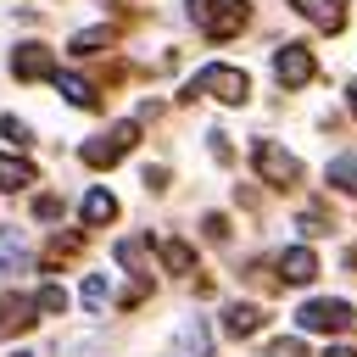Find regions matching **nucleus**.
Listing matches in <instances>:
<instances>
[{"label": "nucleus", "mask_w": 357, "mask_h": 357, "mask_svg": "<svg viewBox=\"0 0 357 357\" xmlns=\"http://www.w3.org/2000/svg\"><path fill=\"white\" fill-rule=\"evenodd\" d=\"M251 156H257V173H262L268 184H279V190L301 178V162H296L284 145H273V139H257V151H251Z\"/></svg>", "instance_id": "423d86ee"}, {"label": "nucleus", "mask_w": 357, "mask_h": 357, "mask_svg": "<svg viewBox=\"0 0 357 357\" xmlns=\"http://www.w3.org/2000/svg\"><path fill=\"white\" fill-rule=\"evenodd\" d=\"M195 95H212V100H223V106H245V100H251V78H245L240 67L212 61V67H201V73L190 78L184 100H195Z\"/></svg>", "instance_id": "f257e3e1"}, {"label": "nucleus", "mask_w": 357, "mask_h": 357, "mask_svg": "<svg viewBox=\"0 0 357 357\" xmlns=\"http://www.w3.org/2000/svg\"><path fill=\"white\" fill-rule=\"evenodd\" d=\"M257 329H262V307H251V301H229V307H223V335L245 340V335H257Z\"/></svg>", "instance_id": "f8f14e48"}, {"label": "nucleus", "mask_w": 357, "mask_h": 357, "mask_svg": "<svg viewBox=\"0 0 357 357\" xmlns=\"http://www.w3.org/2000/svg\"><path fill=\"white\" fill-rule=\"evenodd\" d=\"M134 139H139V123H112L106 134H95V139H84V162L89 167H112V162H123L128 151H134Z\"/></svg>", "instance_id": "7ed1b4c3"}, {"label": "nucleus", "mask_w": 357, "mask_h": 357, "mask_svg": "<svg viewBox=\"0 0 357 357\" xmlns=\"http://www.w3.org/2000/svg\"><path fill=\"white\" fill-rule=\"evenodd\" d=\"M268 357H307V346L296 335H279V340H268Z\"/></svg>", "instance_id": "4be33fe9"}, {"label": "nucleus", "mask_w": 357, "mask_h": 357, "mask_svg": "<svg viewBox=\"0 0 357 357\" xmlns=\"http://www.w3.org/2000/svg\"><path fill=\"white\" fill-rule=\"evenodd\" d=\"M190 17H195L201 33L229 39V33L245 28V0H190Z\"/></svg>", "instance_id": "f03ea898"}, {"label": "nucleus", "mask_w": 357, "mask_h": 357, "mask_svg": "<svg viewBox=\"0 0 357 357\" xmlns=\"http://www.w3.org/2000/svg\"><path fill=\"white\" fill-rule=\"evenodd\" d=\"M0 139H6L11 151H28V123H17V117H0Z\"/></svg>", "instance_id": "aec40b11"}, {"label": "nucleus", "mask_w": 357, "mask_h": 357, "mask_svg": "<svg viewBox=\"0 0 357 357\" xmlns=\"http://www.w3.org/2000/svg\"><path fill=\"white\" fill-rule=\"evenodd\" d=\"M312 73H318V61H312V50H307V45H279V50H273V78H279L284 89L312 84Z\"/></svg>", "instance_id": "39448f33"}, {"label": "nucleus", "mask_w": 357, "mask_h": 357, "mask_svg": "<svg viewBox=\"0 0 357 357\" xmlns=\"http://www.w3.org/2000/svg\"><path fill=\"white\" fill-rule=\"evenodd\" d=\"M56 89H61L73 106H84V112H89V106H100V89H95L89 78H78V73H56Z\"/></svg>", "instance_id": "ddd939ff"}, {"label": "nucleus", "mask_w": 357, "mask_h": 357, "mask_svg": "<svg viewBox=\"0 0 357 357\" xmlns=\"http://www.w3.org/2000/svg\"><path fill=\"white\" fill-rule=\"evenodd\" d=\"M324 357H357V351H351V346H329Z\"/></svg>", "instance_id": "393cba45"}, {"label": "nucleus", "mask_w": 357, "mask_h": 357, "mask_svg": "<svg viewBox=\"0 0 357 357\" xmlns=\"http://www.w3.org/2000/svg\"><path fill=\"white\" fill-rule=\"evenodd\" d=\"M162 262H167L173 273H190V268H195V251H190L184 240H167V245H162Z\"/></svg>", "instance_id": "a211bd4d"}, {"label": "nucleus", "mask_w": 357, "mask_h": 357, "mask_svg": "<svg viewBox=\"0 0 357 357\" xmlns=\"http://www.w3.org/2000/svg\"><path fill=\"white\" fill-rule=\"evenodd\" d=\"M33 178H39V173H33V162H17V156H0V190H11V195H17V190H28Z\"/></svg>", "instance_id": "2eb2a0df"}, {"label": "nucleus", "mask_w": 357, "mask_h": 357, "mask_svg": "<svg viewBox=\"0 0 357 357\" xmlns=\"http://www.w3.org/2000/svg\"><path fill=\"white\" fill-rule=\"evenodd\" d=\"M307 22H318L324 33H340L346 28V0H290Z\"/></svg>", "instance_id": "9d476101"}, {"label": "nucleus", "mask_w": 357, "mask_h": 357, "mask_svg": "<svg viewBox=\"0 0 357 357\" xmlns=\"http://www.w3.org/2000/svg\"><path fill=\"white\" fill-rule=\"evenodd\" d=\"M301 234H329V223H324L318 212H307V218H301Z\"/></svg>", "instance_id": "5701e85b"}, {"label": "nucleus", "mask_w": 357, "mask_h": 357, "mask_svg": "<svg viewBox=\"0 0 357 357\" xmlns=\"http://www.w3.org/2000/svg\"><path fill=\"white\" fill-rule=\"evenodd\" d=\"M17 273H28V245H22V229L0 223V284H6V279H17Z\"/></svg>", "instance_id": "1a4fd4ad"}, {"label": "nucleus", "mask_w": 357, "mask_h": 357, "mask_svg": "<svg viewBox=\"0 0 357 357\" xmlns=\"http://www.w3.org/2000/svg\"><path fill=\"white\" fill-rule=\"evenodd\" d=\"M84 307H89V312H100V307H106V279H100V273H89V279H84Z\"/></svg>", "instance_id": "412c9836"}, {"label": "nucleus", "mask_w": 357, "mask_h": 357, "mask_svg": "<svg viewBox=\"0 0 357 357\" xmlns=\"http://www.w3.org/2000/svg\"><path fill=\"white\" fill-rule=\"evenodd\" d=\"M39 324V307L33 296H0V335H22Z\"/></svg>", "instance_id": "6e6552de"}, {"label": "nucleus", "mask_w": 357, "mask_h": 357, "mask_svg": "<svg viewBox=\"0 0 357 357\" xmlns=\"http://www.w3.org/2000/svg\"><path fill=\"white\" fill-rule=\"evenodd\" d=\"M318 273V257L307 251V245H290V251H279V279L284 284H307Z\"/></svg>", "instance_id": "9b49d317"}, {"label": "nucleus", "mask_w": 357, "mask_h": 357, "mask_svg": "<svg viewBox=\"0 0 357 357\" xmlns=\"http://www.w3.org/2000/svg\"><path fill=\"white\" fill-rule=\"evenodd\" d=\"M33 212H39V218H56V212H61V201H56V195H39V206H33Z\"/></svg>", "instance_id": "b1692460"}, {"label": "nucleus", "mask_w": 357, "mask_h": 357, "mask_svg": "<svg viewBox=\"0 0 357 357\" xmlns=\"http://www.w3.org/2000/svg\"><path fill=\"white\" fill-rule=\"evenodd\" d=\"M324 178H329L335 190H351V195H357V156H335Z\"/></svg>", "instance_id": "f3484780"}, {"label": "nucleus", "mask_w": 357, "mask_h": 357, "mask_svg": "<svg viewBox=\"0 0 357 357\" xmlns=\"http://www.w3.org/2000/svg\"><path fill=\"white\" fill-rule=\"evenodd\" d=\"M11 73H17L22 84H39V78H56L61 67H56V50H45V45H17V50H11Z\"/></svg>", "instance_id": "0eeeda50"}, {"label": "nucleus", "mask_w": 357, "mask_h": 357, "mask_svg": "<svg viewBox=\"0 0 357 357\" xmlns=\"http://www.w3.org/2000/svg\"><path fill=\"white\" fill-rule=\"evenodd\" d=\"M17 357H33V351H17Z\"/></svg>", "instance_id": "cd10ccee"}, {"label": "nucleus", "mask_w": 357, "mask_h": 357, "mask_svg": "<svg viewBox=\"0 0 357 357\" xmlns=\"http://www.w3.org/2000/svg\"><path fill=\"white\" fill-rule=\"evenodd\" d=\"M296 324H301V329H312V335H340V329L351 324V307H346V301H335V296H318V301H307V307L296 312Z\"/></svg>", "instance_id": "20e7f679"}, {"label": "nucleus", "mask_w": 357, "mask_h": 357, "mask_svg": "<svg viewBox=\"0 0 357 357\" xmlns=\"http://www.w3.org/2000/svg\"><path fill=\"white\" fill-rule=\"evenodd\" d=\"M106 45H112V28L100 22V28H84V33H73V45H67V50H73V56H100Z\"/></svg>", "instance_id": "dca6fc26"}, {"label": "nucleus", "mask_w": 357, "mask_h": 357, "mask_svg": "<svg viewBox=\"0 0 357 357\" xmlns=\"http://www.w3.org/2000/svg\"><path fill=\"white\" fill-rule=\"evenodd\" d=\"M346 100H351V112H357V84H351V89H346Z\"/></svg>", "instance_id": "bb28decb"}, {"label": "nucleus", "mask_w": 357, "mask_h": 357, "mask_svg": "<svg viewBox=\"0 0 357 357\" xmlns=\"http://www.w3.org/2000/svg\"><path fill=\"white\" fill-rule=\"evenodd\" d=\"M33 307H39L45 318H56V312H67V290H61V284H45V290L33 296Z\"/></svg>", "instance_id": "6ab92c4d"}, {"label": "nucleus", "mask_w": 357, "mask_h": 357, "mask_svg": "<svg viewBox=\"0 0 357 357\" xmlns=\"http://www.w3.org/2000/svg\"><path fill=\"white\" fill-rule=\"evenodd\" d=\"M346 268H351V273H357V245H351V251H346Z\"/></svg>", "instance_id": "a878e982"}, {"label": "nucleus", "mask_w": 357, "mask_h": 357, "mask_svg": "<svg viewBox=\"0 0 357 357\" xmlns=\"http://www.w3.org/2000/svg\"><path fill=\"white\" fill-rule=\"evenodd\" d=\"M112 218H117L112 190H89V195H84V223H89V229H100V223H112Z\"/></svg>", "instance_id": "4468645a"}]
</instances>
